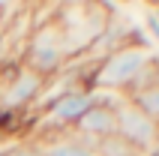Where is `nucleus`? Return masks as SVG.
Here are the masks:
<instances>
[{
  "instance_id": "4",
  "label": "nucleus",
  "mask_w": 159,
  "mask_h": 156,
  "mask_svg": "<svg viewBox=\"0 0 159 156\" xmlns=\"http://www.w3.org/2000/svg\"><path fill=\"white\" fill-rule=\"evenodd\" d=\"M42 93H45V78L30 72L27 66H21L6 81H0V111H6V114L30 111L42 99Z\"/></svg>"
},
{
  "instance_id": "2",
  "label": "nucleus",
  "mask_w": 159,
  "mask_h": 156,
  "mask_svg": "<svg viewBox=\"0 0 159 156\" xmlns=\"http://www.w3.org/2000/svg\"><path fill=\"white\" fill-rule=\"evenodd\" d=\"M69 54H66V39H63V30L57 24V18L39 24L27 39V69L36 72V75H57V72L66 66Z\"/></svg>"
},
{
  "instance_id": "12",
  "label": "nucleus",
  "mask_w": 159,
  "mask_h": 156,
  "mask_svg": "<svg viewBox=\"0 0 159 156\" xmlns=\"http://www.w3.org/2000/svg\"><path fill=\"white\" fill-rule=\"evenodd\" d=\"M3 9H6V6H3V3H0V18H3Z\"/></svg>"
},
{
  "instance_id": "11",
  "label": "nucleus",
  "mask_w": 159,
  "mask_h": 156,
  "mask_svg": "<svg viewBox=\"0 0 159 156\" xmlns=\"http://www.w3.org/2000/svg\"><path fill=\"white\" fill-rule=\"evenodd\" d=\"M144 18H147V27H150V33H153V39H159V9H147L144 12Z\"/></svg>"
},
{
  "instance_id": "5",
  "label": "nucleus",
  "mask_w": 159,
  "mask_h": 156,
  "mask_svg": "<svg viewBox=\"0 0 159 156\" xmlns=\"http://www.w3.org/2000/svg\"><path fill=\"white\" fill-rule=\"evenodd\" d=\"M114 117H117V135H120L126 144H132L138 153L147 156V153L159 144V126L147 117V114L138 111L126 96L117 102Z\"/></svg>"
},
{
  "instance_id": "3",
  "label": "nucleus",
  "mask_w": 159,
  "mask_h": 156,
  "mask_svg": "<svg viewBox=\"0 0 159 156\" xmlns=\"http://www.w3.org/2000/svg\"><path fill=\"white\" fill-rule=\"evenodd\" d=\"M96 102V93L87 90L84 84H72L69 90H63L60 96H54L51 102L42 108V120H39V129L51 132H72L75 123L90 111V105Z\"/></svg>"
},
{
  "instance_id": "1",
  "label": "nucleus",
  "mask_w": 159,
  "mask_h": 156,
  "mask_svg": "<svg viewBox=\"0 0 159 156\" xmlns=\"http://www.w3.org/2000/svg\"><path fill=\"white\" fill-rule=\"evenodd\" d=\"M153 63V54L138 45H120L111 54H105L96 66L84 75V87L87 90H102V93H120L126 96L129 87L138 81L147 66Z\"/></svg>"
},
{
  "instance_id": "9",
  "label": "nucleus",
  "mask_w": 159,
  "mask_h": 156,
  "mask_svg": "<svg viewBox=\"0 0 159 156\" xmlns=\"http://www.w3.org/2000/svg\"><path fill=\"white\" fill-rule=\"evenodd\" d=\"M93 147H96L99 156H144V153H138L132 144H126L117 132H114V135H108V138H102V141H96Z\"/></svg>"
},
{
  "instance_id": "7",
  "label": "nucleus",
  "mask_w": 159,
  "mask_h": 156,
  "mask_svg": "<svg viewBox=\"0 0 159 156\" xmlns=\"http://www.w3.org/2000/svg\"><path fill=\"white\" fill-rule=\"evenodd\" d=\"M42 147V156H99L90 141L78 138L75 132H57V135H45L36 141Z\"/></svg>"
},
{
  "instance_id": "8",
  "label": "nucleus",
  "mask_w": 159,
  "mask_h": 156,
  "mask_svg": "<svg viewBox=\"0 0 159 156\" xmlns=\"http://www.w3.org/2000/svg\"><path fill=\"white\" fill-rule=\"evenodd\" d=\"M126 99H129L138 111L147 114V117L159 126V87H156V84L144 87V90H138V93H132V96H126Z\"/></svg>"
},
{
  "instance_id": "10",
  "label": "nucleus",
  "mask_w": 159,
  "mask_h": 156,
  "mask_svg": "<svg viewBox=\"0 0 159 156\" xmlns=\"http://www.w3.org/2000/svg\"><path fill=\"white\" fill-rule=\"evenodd\" d=\"M0 156H42V147L36 141H24V144H12V147H3Z\"/></svg>"
},
{
  "instance_id": "6",
  "label": "nucleus",
  "mask_w": 159,
  "mask_h": 156,
  "mask_svg": "<svg viewBox=\"0 0 159 156\" xmlns=\"http://www.w3.org/2000/svg\"><path fill=\"white\" fill-rule=\"evenodd\" d=\"M75 135L90 144H96V141L108 138V135H114L117 132V117H114V108L111 105H102V102H93L90 105V111L75 123Z\"/></svg>"
}]
</instances>
